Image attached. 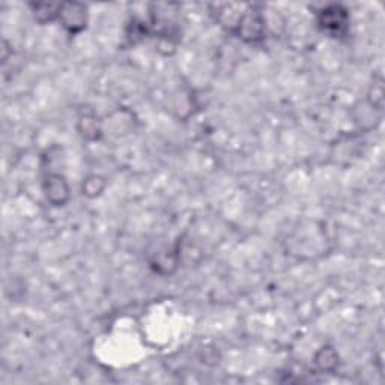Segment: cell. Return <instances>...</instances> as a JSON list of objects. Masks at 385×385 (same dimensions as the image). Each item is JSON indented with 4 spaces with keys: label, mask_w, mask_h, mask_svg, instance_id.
<instances>
[{
    "label": "cell",
    "mask_w": 385,
    "mask_h": 385,
    "mask_svg": "<svg viewBox=\"0 0 385 385\" xmlns=\"http://www.w3.org/2000/svg\"><path fill=\"white\" fill-rule=\"evenodd\" d=\"M315 364L320 368L322 372H333L334 368L339 364V355L331 346H324L319 349L315 355Z\"/></svg>",
    "instance_id": "5"
},
{
    "label": "cell",
    "mask_w": 385,
    "mask_h": 385,
    "mask_svg": "<svg viewBox=\"0 0 385 385\" xmlns=\"http://www.w3.org/2000/svg\"><path fill=\"white\" fill-rule=\"evenodd\" d=\"M234 32L245 43H261L265 36V19L259 8L254 5L247 6L239 14Z\"/></svg>",
    "instance_id": "1"
},
{
    "label": "cell",
    "mask_w": 385,
    "mask_h": 385,
    "mask_svg": "<svg viewBox=\"0 0 385 385\" xmlns=\"http://www.w3.org/2000/svg\"><path fill=\"white\" fill-rule=\"evenodd\" d=\"M58 20L68 34L77 35L80 32H83L87 26V20H89L87 6L78 2L60 3Z\"/></svg>",
    "instance_id": "3"
},
{
    "label": "cell",
    "mask_w": 385,
    "mask_h": 385,
    "mask_svg": "<svg viewBox=\"0 0 385 385\" xmlns=\"http://www.w3.org/2000/svg\"><path fill=\"white\" fill-rule=\"evenodd\" d=\"M106 188V179L100 175H91L83 181V195L87 197H96Z\"/></svg>",
    "instance_id": "8"
},
{
    "label": "cell",
    "mask_w": 385,
    "mask_h": 385,
    "mask_svg": "<svg viewBox=\"0 0 385 385\" xmlns=\"http://www.w3.org/2000/svg\"><path fill=\"white\" fill-rule=\"evenodd\" d=\"M319 29L330 36H343L349 29V14L342 5H328L318 11Z\"/></svg>",
    "instance_id": "2"
},
{
    "label": "cell",
    "mask_w": 385,
    "mask_h": 385,
    "mask_svg": "<svg viewBox=\"0 0 385 385\" xmlns=\"http://www.w3.org/2000/svg\"><path fill=\"white\" fill-rule=\"evenodd\" d=\"M78 130L82 133L83 138L95 140L101 135L100 122H96V118L94 115H85L78 120Z\"/></svg>",
    "instance_id": "7"
},
{
    "label": "cell",
    "mask_w": 385,
    "mask_h": 385,
    "mask_svg": "<svg viewBox=\"0 0 385 385\" xmlns=\"http://www.w3.org/2000/svg\"><path fill=\"white\" fill-rule=\"evenodd\" d=\"M32 11H34L35 20L41 24L50 23L54 19H58L60 5L54 3H32Z\"/></svg>",
    "instance_id": "6"
},
{
    "label": "cell",
    "mask_w": 385,
    "mask_h": 385,
    "mask_svg": "<svg viewBox=\"0 0 385 385\" xmlns=\"http://www.w3.org/2000/svg\"><path fill=\"white\" fill-rule=\"evenodd\" d=\"M43 188L45 197L53 206H65L69 200V186L67 178L60 173H48Z\"/></svg>",
    "instance_id": "4"
}]
</instances>
